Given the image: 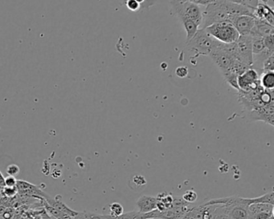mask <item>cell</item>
Returning <instances> with one entry per match:
<instances>
[{
  "label": "cell",
  "instance_id": "obj_36",
  "mask_svg": "<svg viewBox=\"0 0 274 219\" xmlns=\"http://www.w3.org/2000/svg\"><path fill=\"white\" fill-rule=\"evenodd\" d=\"M246 4L250 8L254 9L256 6H258L260 0H245Z\"/></svg>",
  "mask_w": 274,
  "mask_h": 219
},
{
  "label": "cell",
  "instance_id": "obj_11",
  "mask_svg": "<svg viewBox=\"0 0 274 219\" xmlns=\"http://www.w3.org/2000/svg\"><path fill=\"white\" fill-rule=\"evenodd\" d=\"M137 211L141 214H148L157 209V200L154 197L142 195L136 202Z\"/></svg>",
  "mask_w": 274,
  "mask_h": 219
},
{
  "label": "cell",
  "instance_id": "obj_39",
  "mask_svg": "<svg viewBox=\"0 0 274 219\" xmlns=\"http://www.w3.org/2000/svg\"><path fill=\"white\" fill-rule=\"evenodd\" d=\"M6 208H7V207H4V206H2V205H0V216H1L2 214L4 213V211H6Z\"/></svg>",
  "mask_w": 274,
  "mask_h": 219
},
{
  "label": "cell",
  "instance_id": "obj_5",
  "mask_svg": "<svg viewBox=\"0 0 274 219\" xmlns=\"http://www.w3.org/2000/svg\"><path fill=\"white\" fill-rule=\"evenodd\" d=\"M260 75L254 68H249L238 76L237 85L239 91L249 92L260 87Z\"/></svg>",
  "mask_w": 274,
  "mask_h": 219
},
{
  "label": "cell",
  "instance_id": "obj_38",
  "mask_svg": "<svg viewBox=\"0 0 274 219\" xmlns=\"http://www.w3.org/2000/svg\"><path fill=\"white\" fill-rule=\"evenodd\" d=\"M4 177L2 175V173L0 172V187H4Z\"/></svg>",
  "mask_w": 274,
  "mask_h": 219
},
{
  "label": "cell",
  "instance_id": "obj_15",
  "mask_svg": "<svg viewBox=\"0 0 274 219\" xmlns=\"http://www.w3.org/2000/svg\"><path fill=\"white\" fill-rule=\"evenodd\" d=\"M274 205L268 203H252L249 206V213L251 215L252 219L260 213H274Z\"/></svg>",
  "mask_w": 274,
  "mask_h": 219
},
{
  "label": "cell",
  "instance_id": "obj_33",
  "mask_svg": "<svg viewBox=\"0 0 274 219\" xmlns=\"http://www.w3.org/2000/svg\"><path fill=\"white\" fill-rule=\"evenodd\" d=\"M4 219H13L14 216H15V209L11 208V207H7L6 211H4V213L1 215Z\"/></svg>",
  "mask_w": 274,
  "mask_h": 219
},
{
  "label": "cell",
  "instance_id": "obj_32",
  "mask_svg": "<svg viewBox=\"0 0 274 219\" xmlns=\"http://www.w3.org/2000/svg\"><path fill=\"white\" fill-rule=\"evenodd\" d=\"M175 73H176L177 77L184 78L188 75V68L184 66L179 67V68H176Z\"/></svg>",
  "mask_w": 274,
  "mask_h": 219
},
{
  "label": "cell",
  "instance_id": "obj_12",
  "mask_svg": "<svg viewBox=\"0 0 274 219\" xmlns=\"http://www.w3.org/2000/svg\"><path fill=\"white\" fill-rule=\"evenodd\" d=\"M274 35V27L264 20L255 19V24L250 35L257 37L266 38L269 35Z\"/></svg>",
  "mask_w": 274,
  "mask_h": 219
},
{
  "label": "cell",
  "instance_id": "obj_31",
  "mask_svg": "<svg viewBox=\"0 0 274 219\" xmlns=\"http://www.w3.org/2000/svg\"><path fill=\"white\" fill-rule=\"evenodd\" d=\"M17 180L15 177L8 176L4 179V184L6 187H15L16 186Z\"/></svg>",
  "mask_w": 274,
  "mask_h": 219
},
{
  "label": "cell",
  "instance_id": "obj_17",
  "mask_svg": "<svg viewBox=\"0 0 274 219\" xmlns=\"http://www.w3.org/2000/svg\"><path fill=\"white\" fill-rule=\"evenodd\" d=\"M104 219H149L148 214L139 213L138 211H134L131 212L119 215L118 217H114L110 215H102Z\"/></svg>",
  "mask_w": 274,
  "mask_h": 219
},
{
  "label": "cell",
  "instance_id": "obj_7",
  "mask_svg": "<svg viewBox=\"0 0 274 219\" xmlns=\"http://www.w3.org/2000/svg\"><path fill=\"white\" fill-rule=\"evenodd\" d=\"M229 23L234 26L240 35H249L255 24V18L253 15H238L231 17Z\"/></svg>",
  "mask_w": 274,
  "mask_h": 219
},
{
  "label": "cell",
  "instance_id": "obj_18",
  "mask_svg": "<svg viewBox=\"0 0 274 219\" xmlns=\"http://www.w3.org/2000/svg\"><path fill=\"white\" fill-rule=\"evenodd\" d=\"M260 85L266 90H274V73L267 72L260 75Z\"/></svg>",
  "mask_w": 274,
  "mask_h": 219
},
{
  "label": "cell",
  "instance_id": "obj_6",
  "mask_svg": "<svg viewBox=\"0 0 274 219\" xmlns=\"http://www.w3.org/2000/svg\"><path fill=\"white\" fill-rule=\"evenodd\" d=\"M248 117L252 121H264L271 126L274 125V102L265 107L248 112Z\"/></svg>",
  "mask_w": 274,
  "mask_h": 219
},
{
  "label": "cell",
  "instance_id": "obj_19",
  "mask_svg": "<svg viewBox=\"0 0 274 219\" xmlns=\"http://www.w3.org/2000/svg\"><path fill=\"white\" fill-rule=\"evenodd\" d=\"M181 22L183 23L185 31L187 32V42L189 41L190 39L193 37L195 34L199 29V25L196 24L194 21L190 20V19H183V20H181Z\"/></svg>",
  "mask_w": 274,
  "mask_h": 219
},
{
  "label": "cell",
  "instance_id": "obj_13",
  "mask_svg": "<svg viewBox=\"0 0 274 219\" xmlns=\"http://www.w3.org/2000/svg\"><path fill=\"white\" fill-rule=\"evenodd\" d=\"M46 203H48V205H50L51 207H54L56 210H58L59 211H60L61 213L64 214V215H68V216H70V217L74 218L76 215H77L78 212L77 211H73V210L69 208L68 206L63 203L62 201H60V199H57V197L55 198V199H52V198H49L48 200L45 201Z\"/></svg>",
  "mask_w": 274,
  "mask_h": 219
},
{
  "label": "cell",
  "instance_id": "obj_23",
  "mask_svg": "<svg viewBox=\"0 0 274 219\" xmlns=\"http://www.w3.org/2000/svg\"><path fill=\"white\" fill-rule=\"evenodd\" d=\"M74 219H104L103 215L91 212H78L73 218Z\"/></svg>",
  "mask_w": 274,
  "mask_h": 219
},
{
  "label": "cell",
  "instance_id": "obj_30",
  "mask_svg": "<svg viewBox=\"0 0 274 219\" xmlns=\"http://www.w3.org/2000/svg\"><path fill=\"white\" fill-rule=\"evenodd\" d=\"M126 5H127V8L132 10V11H136V10L139 9V3L136 2L135 0H127Z\"/></svg>",
  "mask_w": 274,
  "mask_h": 219
},
{
  "label": "cell",
  "instance_id": "obj_34",
  "mask_svg": "<svg viewBox=\"0 0 274 219\" xmlns=\"http://www.w3.org/2000/svg\"><path fill=\"white\" fill-rule=\"evenodd\" d=\"M274 216V213H260L254 216V219H271Z\"/></svg>",
  "mask_w": 274,
  "mask_h": 219
},
{
  "label": "cell",
  "instance_id": "obj_24",
  "mask_svg": "<svg viewBox=\"0 0 274 219\" xmlns=\"http://www.w3.org/2000/svg\"><path fill=\"white\" fill-rule=\"evenodd\" d=\"M274 71V54L266 59L262 66V73Z\"/></svg>",
  "mask_w": 274,
  "mask_h": 219
},
{
  "label": "cell",
  "instance_id": "obj_26",
  "mask_svg": "<svg viewBox=\"0 0 274 219\" xmlns=\"http://www.w3.org/2000/svg\"><path fill=\"white\" fill-rule=\"evenodd\" d=\"M18 194V190L15 187H2L1 189V195L6 198H14Z\"/></svg>",
  "mask_w": 274,
  "mask_h": 219
},
{
  "label": "cell",
  "instance_id": "obj_28",
  "mask_svg": "<svg viewBox=\"0 0 274 219\" xmlns=\"http://www.w3.org/2000/svg\"><path fill=\"white\" fill-rule=\"evenodd\" d=\"M265 45L270 52H274V35H269L264 38Z\"/></svg>",
  "mask_w": 274,
  "mask_h": 219
},
{
  "label": "cell",
  "instance_id": "obj_1",
  "mask_svg": "<svg viewBox=\"0 0 274 219\" xmlns=\"http://www.w3.org/2000/svg\"><path fill=\"white\" fill-rule=\"evenodd\" d=\"M220 42L211 37L205 30L199 28L193 37L187 42L190 52H194L195 58L200 56H209Z\"/></svg>",
  "mask_w": 274,
  "mask_h": 219
},
{
  "label": "cell",
  "instance_id": "obj_29",
  "mask_svg": "<svg viewBox=\"0 0 274 219\" xmlns=\"http://www.w3.org/2000/svg\"><path fill=\"white\" fill-rule=\"evenodd\" d=\"M133 183L136 186V187H142V186H145L146 184V181H145V178L141 175H136L133 178Z\"/></svg>",
  "mask_w": 274,
  "mask_h": 219
},
{
  "label": "cell",
  "instance_id": "obj_41",
  "mask_svg": "<svg viewBox=\"0 0 274 219\" xmlns=\"http://www.w3.org/2000/svg\"><path fill=\"white\" fill-rule=\"evenodd\" d=\"M157 219V218H151V219Z\"/></svg>",
  "mask_w": 274,
  "mask_h": 219
},
{
  "label": "cell",
  "instance_id": "obj_37",
  "mask_svg": "<svg viewBox=\"0 0 274 219\" xmlns=\"http://www.w3.org/2000/svg\"><path fill=\"white\" fill-rule=\"evenodd\" d=\"M229 2H233V3H237V4L244 5V6H247L245 0H227Z\"/></svg>",
  "mask_w": 274,
  "mask_h": 219
},
{
  "label": "cell",
  "instance_id": "obj_25",
  "mask_svg": "<svg viewBox=\"0 0 274 219\" xmlns=\"http://www.w3.org/2000/svg\"><path fill=\"white\" fill-rule=\"evenodd\" d=\"M182 199L188 203H195L198 199V195L193 190H187L183 194Z\"/></svg>",
  "mask_w": 274,
  "mask_h": 219
},
{
  "label": "cell",
  "instance_id": "obj_8",
  "mask_svg": "<svg viewBox=\"0 0 274 219\" xmlns=\"http://www.w3.org/2000/svg\"><path fill=\"white\" fill-rule=\"evenodd\" d=\"M249 199L241 198L239 203L232 205L230 207H226L230 219H253L249 213Z\"/></svg>",
  "mask_w": 274,
  "mask_h": 219
},
{
  "label": "cell",
  "instance_id": "obj_9",
  "mask_svg": "<svg viewBox=\"0 0 274 219\" xmlns=\"http://www.w3.org/2000/svg\"><path fill=\"white\" fill-rule=\"evenodd\" d=\"M16 189L18 190V193L25 196L34 197L44 201L48 200L50 198L38 186L25 181L17 180Z\"/></svg>",
  "mask_w": 274,
  "mask_h": 219
},
{
  "label": "cell",
  "instance_id": "obj_27",
  "mask_svg": "<svg viewBox=\"0 0 274 219\" xmlns=\"http://www.w3.org/2000/svg\"><path fill=\"white\" fill-rule=\"evenodd\" d=\"M6 174H8L9 176H13V177H15V176L18 175L20 172V168L19 166L15 165V164H11V165H9L6 169Z\"/></svg>",
  "mask_w": 274,
  "mask_h": 219
},
{
  "label": "cell",
  "instance_id": "obj_14",
  "mask_svg": "<svg viewBox=\"0 0 274 219\" xmlns=\"http://www.w3.org/2000/svg\"><path fill=\"white\" fill-rule=\"evenodd\" d=\"M156 200H157V210L163 211L171 207L174 198L170 193L162 192L157 195Z\"/></svg>",
  "mask_w": 274,
  "mask_h": 219
},
{
  "label": "cell",
  "instance_id": "obj_35",
  "mask_svg": "<svg viewBox=\"0 0 274 219\" xmlns=\"http://www.w3.org/2000/svg\"><path fill=\"white\" fill-rule=\"evenodd\" d=\"M216 0H191V2H194L195 4L199 5V6H208L210 3L214 2Z\"/></svg>",
  "mask_w": 274,
  "mask_h": 219
},
{
  "label": "cell",
  "instance_id": "obj_3",
  "mask_svg": "<svg viewBox=\"0 0 274 219\" xmlns=\"http://www.w3.org/2000/svg\"><path fill=\"white\" fill-rule=\"evenodd\" d=\"M171 10L174 15L181 20L190 19L201 27L203 21V10L199 5L192 2H170Z\"/></svg>",
  "mask_w": 274,
  "mask_h": 219
},
{
  "label": "cell",
  "instance_id": "obj_16",
  "mask_svg": "<svg viewBox=\"0 0 274 219\" xmlns=\"http://www.w3.org/2000/svg\"><path fill=\"white\" fill-rule=\"evenodd\" d=\"M204 203H200L198 206L191 207L187 213H185L183 217L179 219H204Z\"/></svg>",
  "mask_w": 274,
  "mask_h": 219
},
{
  "label": "cell",
  "instance_id": "obj_42",
  "mask_svg": "<svg viewBox=\"0 0 274 219\" xmlns=\"http://www.w3.org/2000/svg\"><path fill=\"white\" fill-rule=\"evenodd\" d=\"M2 187H0V190H1V189H2Z\"/></svg>",
  "mask_w": 274,
  "mask_h": 219
},
{
  "label": "cell",
  "instance_id": "obj_10",
  "mask_svg": "<svg viewBox=\"0 0 274 219\" xmlns=\"http://www.w3.org/2000/svg\"><path fill=\"white\" fill-rule=\"evenodd\" d=\"M253 16L256 19L266 21L269 24L274 26V9L264 2H259L258 6L254 8Z\"/></svg>",
  "mask_w": 274,
  "mask_h": 219
},
{
  "label": "cell",
  "instance_id": "obj_4",
  "mask_svg": "<svg viewBox=\"0 0 274 219\" xmlns=\"http://www.w3.org/2000/svg\"><path fill=\"white\" fill-rule=\"evenodd\" d=\"M233 49L236 58L246 66L252 68L253 51L251 35H240L239 39L233 44Z\"/></svg>",
  "mask_w": 274,
  "mask_h": 219
},
{
  "label": "cell",
  "instance_id": "obj_40",
  "mask_svg": "<svg viewBox=\"0 0 274 219\" xmlns=\"http://www.w3.org/2000/svg\"><path fill=\"white\" fill-rule=\"evenodd\" d=\"M135 1H136V2H138V3H141V2H143L144 1H145V0H135Z\"/></svg>",
  "mask_w": 274,
  "mask_h": 219
},
{
  "label": "cell",
  "instance_id": "obj_22",
  "mask_svg": "<svg viewBox=\"0 0 274 219\" xmlns=\"http://www.w3.org/2000/svg\"><path fill=\"white\" fill-rule=\"evenodd\" d=\"M110 215L114 217H118L119 215L124 213V208L123 205L119 203H113L110 205Z\"/></svg>",
  "mask_w": 274,
  "mask_h": 219
},
{
  "label": "cell",
  "instance_id": "obj_21",
  "mask_svg": "<svg viewBox=\"0 0 274 219\" xmlns=\"http://www.w3.org/2000/svg\"><path fill=\"white\" fill-rule=\"evenodd\" d=\"M274 191H271L270 193H266L262 196L250 199V204H252V203H268V204L274 205Z\"/></svg>",
  "mask_w": 274,
  "mask_h": 219
},
{
  "label": "cell",
  "instance_id": "obj_2",
  "mask_svg": "<svg viewBox=\"0 0 274 219\" xmlns=\"http://www.w3.org/2000/svg\"><path fill=\"white\" fill-rule=\"evenodd\" d=\"M204 30L211 37L222 44H234L240 37L239 33L234 26L227 21L210 25Z\"/></svg>",
  "mask_w": 274,
  "mask_h": 219
},
{
  "label": "cell",
  "instance_id": "obj_20",
  "mask_svg": "<svg viewBox=\"0 0 274 219\" xmlns=\"http://www.w3.org/2000/svg\"><path fill=\"white\" fill-rule=\"evenodd\" d=\"M266 49L264 38L252 36V51H253V56L261 54L262 52H264Z\"/></svg>",
  "mask_w": 274,
  "mask_h": 219
}]
</instances>
